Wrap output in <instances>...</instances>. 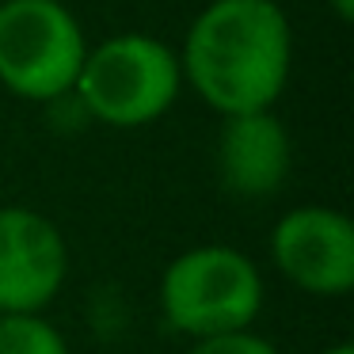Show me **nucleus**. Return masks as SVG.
Returning <instances> with one entry per match:
<instances>
[{
  "label": "nucleus",
  "mask_w": 354,
  "mask_h": 354,
  "mask_svg": "<svg viewBox=\"0 0 354 354\" xmlns=\"http://www.w3.org/2000/svg\"><path fill=\"white\" fill-rule=\"evenodd\" d=\"M183 88L179 54L153 35H115L84 54L73 84L80 107L103 126L138 130L168 115Z\"/></svg>",
  "instance_id": "nucleus-2"
},
{
  "label": "nucleus",
  "mask_w": 354,
  "mask_h": 354,
  "mask_svg": "<svg viewBox=\"0 0 354 354\" xmlns=\"http://www.w3.org/2000/svg\"><path fill=\"white\" fill-rule=\"evenodd\" d=\"M320 354H354V346L351 343H335V346H328V351H320Z\"/></svg>",
  "instance_id": "nucleus-11"
},
{
  "label": "nucleus",
  "mask_w": 354,
  "mask_h": 354,
  "mask_svg": "<svg viewBox=\"0 0 354 354\" xmlns=\"http://www.w3.org/2000/svg\"><path fill=\"white\" fill-rule=\"evenodd\" d=\"M270 259L286 282L313 297H346L354 290V225L331 206H297L278 217Z\"/></svg>",
  "instance_id": "nucleus-5"
},
{
  "label": "nucleus",
  "mask_w": 354,
  "mask_h": 354,
  "mask_svg": "<svg viewBox=\"0 0 354 354\" xmlns=\"http://www.w3.org/2000/svg\"><path fill=\"white\" fill-rule=\"evenodd\" d=\"M69 248L50 217L27 206H0V316L42 313L62 293Z\"/></svg>",
  "instance_id": "nucleus-6"
},
{
  "label": "nucleus",
  "mask_w": 354,
  "mask_h": 354,
  "mask_svg": "<svg viewBox=\"0 0 354 354\" xmlns=\"http://www.w3.org/2000/svg\"><path fill=\"white\" fill-rule=\"evenodd\" d=\"M0 354H69V343L42 313H8L0 316Z\"/></svg>",
  "instance_id": "nucleus-8"
},
{
  "label": "nucleus",
  "mask_w": 354,
  "mask_h": 354,
  "mask_svg": "<svg viewBox=\"0 0 354 354\" xmlns=\"http://www.w3.org/2000/svg\"><path fill=\"white\" fill-rule=\"evenodd\" d=\"M293 164V145L274 111L225 118L217 138V176L225 191L240 198H267L286 183Z\"/></svg>",
  "instance_id": "nucleus-7"
},
{
  "label": "nucleus",
  "mask_w": 354,
  "mask_h": 354,
  "mask_svg": "<svg viewBox=\"0 0 354 354\" xmlns=\"http://www.w3.org/2000/svg\"><path fill=\"white\" fill-rule=\"evenodd\" d=\"M160 313L191 339L244 331L263 313V274L252 255L229 244H198L164 267Z\"/></svg>",
  "instance_id": "nucleus-3"
},
{
  "label": "nucleus",
  "mask_w": 354,
  "mask_h": 354,
  "mask_svg": "<svg viewBox=\"0 0 354 354\" xmlns=\"http://www.w3.org/2000/svg\"><path fill=\"white\" fill-rule=\"evenodd\" d=\"M331 8H335V16L343 19V24H351L354 19V0H328Z\"/></svg>",
  "instance_id": "nucleus-10"
},
{
  "label": "nucleus",
  "mask_w": 354,
  "mask_h": 354,
  "mask_svg": "<svg viewBox=\"0 0 354 354\" xmlns=\"http://www.w3.org/2000/svg\"><path fill=\"white\" fill-rule=\"evenodd\" d=\"M293 31L274 0H209L183 39V80L217 115L270 111L286 92Z\"/></svg>",
  "instance_id": "nucleus-1"
},
{
  "label": "nucleus",
  "mask_w": 354,
  "mask_h": 354,
  "mask_svg": "<svg viewBox=\"0 0 354 354\" xmlns=\"http://www.w3.org/2000/svg\"><path fill=\"white\" fill-rule=\"evenodd\" d=\"M88 42L62 0H0V84L31 103L73 92Z\"/></svg>",
  "instance_id": "nucleus-4"
},
{
  "label": "nucleus",
  "mask_w": 354,
  "mask_h": 354,
  "mask_svg": "<svg viewBox=\"0 0 354 354\" xmlns=\"http://www.w3.org/2000/svg\"><path fill=\"white\" fill-rule=\"evenodd\" d=\"M187 354H278V346L270 339L255 335L252 328H244V331H229V335L194 339V346Z\"/></svg>",
  "instance_id": "nucleus-9"
}]
</instances>
